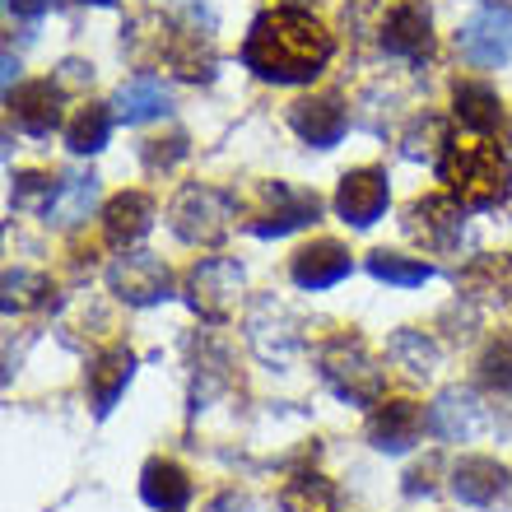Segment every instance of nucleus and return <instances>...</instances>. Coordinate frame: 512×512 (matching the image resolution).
<instances>
[{
  "mask_svg": "<svg viewBox=\"0 0 512 512\" xmlns=\"http://www.w3.org/2000/svg\"><path fill=\"white\" fill-rule=\"evenodd\" d=\"M135 378V354L126 345H112V350L94 354L89 368H84V391H89V405H94V419H108L112 405L126 396Z\"/></svg>",
  "mask_w": 512,
  "mask_h": 512,
  "instance_id": "obj_13",
  "label": "nucleus"
},
{
  "mask_svg": "<svg viewBox=\"0 0 512 512\" xmlns=\"http://www.w3.org/2000/svg\"><path fill=\"white\" fill-rule=\"evenodd\" d=\"M447 145H452V135H447V122L438 112H419L401 135V154L410 163H443Z\"/></svg>",
  "mask_w": 512,
  "mask_h": 512,
  "instance_id": "obj_28",
  "label": "nucleus"
},
{
  "mask_svg": "<svg viewBox=\"0 0 512 512\" xmlns=\"http://www.w3.org/2000/svg\"><path fill=\"white\" fill-rule=\"evenodd\" d=\"M457 289H461V303H480V308L508 303L512 298V256H475L471 266H461Z\"/></svg>",
  "mask_w": 512,
  "mask_h": 512,
  "instance_id": "obj_21",
  "label": "nucleus"
},
{
  "mask_svg": "<svg viewBox=\"0 0 512 512\" xmlns=\"http://www.w3.org/2000/svg\"><path fill=\"white\" fill-rule=\"evenodd\" d=\"M168 66L182 75V80H210L215 75V52H210V33H187V28H173L168 38Z\"/></svg>",
  "mask_w": 512,
  "mask_h": 512,
  "instance_id": "obj_27",
  "label": "nucleus"
},
{
  "mask_svg": "<svg viewBox=\"0 0 512 512\" xmlns=\"http://www.w3.org/2000/svg\"><path fill=\"white\" fill-rule=\"evenodd\" d=\"M424 424H429V415H424L419 401H382L368 415V443L387 452V457H396V452H410L419 443Z\"/></svg>",
  "mask_w": 512,
  "mask_h": 512,
  "instance_id": "obj_14",
  "label": "nucleus"
},
{
  "mask_svg": "<svg viewBox=\"0 0 512 512\" xmlns=\"http://www.w3.org/2000/svg\"><path fill=\"white\" fill-rule=\"evenodd\" d=\"M317 368H322V382L336 391L340 401H350V405H382L387 378H382L378 359H373L359 340H331V345H322Z\"/></svg>",
  "mask_w": 512,
  "mask_h": 512,
  "instance_id": "obj_3",
  "label": "nucleus"
},
{
  "mask_svg": "<svg viewBox=\"0 0 512 512\" xmlns=\"http://www.w3.org/2000/svg\"><path fill=\"white\" fill-rule=\"evenodd\" d=\"M429 429L443 443H466V438L485 429V405H480V396L471 387H447L429 405Z\"/></svg>",
  "mask_w": 512,
  "mask_h": 512,
  "instance_id": "obj_16",
  "label": "nucleus"
},
{
  "mask_svg": "<svg viewBox=\"0 0 512 512\" xmlns=\"http://www.w3.org/2000/svg\"><path fill=\"white\" fill-rule=\"evenodd\" d=\"M350 270H354L350 247H340L336 238H317V243H308L289 261V275H294L298 289H331V284H340Z\"/></svg>",
  "mask_w": 512,
  "mask_h": 512,
  "instance_id": "obj_18",
  "label": "nucleus"
},
{
  "mask_svg": "<svg viewBox=\"0 0 512 512\" xmlns=\"http://www.w3.org/2000/svg\"><path fill=\"white\" fill-rule=\"evenodd\" d=\"M5 103H10V112H14V126L28 135H38V140L61 126V84L56 80L19 84L14 94H5Z\"/></svg>",
  "mask_w": 512,
  "mask_h": 512,
  "instance_id": "obj_17",
  "label": "nucleus"
},
{
  "mask_svg": "<svg viewBox=\"0 0 512 512\" xmlns=\"http://www.w3.org/2000/svg\"><path fill=\"white\" fill-rule=\"evenodd\" d=\"M108 289L131 308H154L163 298H173V270L154 252H122L108 266Z\"/></svg>",
  "mask_w": 512,
  "mask_h": 512,
  "instance_id": "obj_6",
  "label": "nucleus"
},
{
  "mask_svg": "<svg viewBox=\"0 0 512 512\" xmlns=\"http://www.w3.org/2000/svg\"><path fill=\"white\" fill-rule=\"evenodd\" d=\"M5 5H10V14H19V19H42L56 0H5Z\"/></svg>",
  "mask_w": 512,
  "mask_h": 512,
  "instance_id": "obj_36",
  "label": "nucleus"
},
{
  "mask_svg": "<svg viewBox=\"0 0 512 512\" xmlns=\"http://www.w3.org/2000/svg\"><path fill=\"white\" fill-rule=\"evenodd\" d=\"M480 382L485 387L512 391V336L489 340V350L480 354Z\"/></svg>",
  "mask_w": 512,
  "mask_h": 512,
  "instance_id": "obj_34",
  "label": "nucleus"
},
{
  "mask_svg": "<svg viewBox=\"0 0 512 512\" xmlns=\"http://www.w3.org/2000/svg\"><path fill=\"white\" fill-rule=\"evenodd\" d=\"M391 205V187L382 168H354V173L340 177L336 187V215L350 224V229H373Z\"/></svg>",
  "mask_w": 512,
  "mask_h": 512,
  "instance_id": "obj_10",
  "label": "nucleus"
},
{
  "mask_svg": "<svg viewBox=\"0 0 512 512\" xmlns=\"http://www.w3.org/2000/svg\"><path fill=\"white\" fill-rule=\"evenodd\" d=\"M336 52V38L326 33L308 10L275 5L256 14L243 38V66L266 84H312Z\"/></svg>",
  "mask_w": 512,
  "mask_h": 512,
  "instance_id": "obj_1",
  "label": "nucleus"
},
{
  "mask_svg": "<svg viewBox=\"0 0 512 512\" xmlns=\"http://www.w3.org/2000/svg\"><path fill=\"white\" fill-rule=\"evenodd\" d=\"M405 233L419 238L429 252H452L466 233V215H461L457 201L447 196H429V201H415L405 210Z\"/></svg>",
  "mask_w": 512,
  "mask_h": 512,
  "instance_id": "obj_12",
  "label": "nucleus"
},
{
  "mask_svg": "<svg viewBox=\"0 0 512 512\" xmlns=\"http://www.w3.org/2000/svg\"><path fill=\"white\" fill-rule=\"evenodd\" d=\"M140 499L154 512H182L191 503V475L168 457L145 461V471H140Z\"/></svg>",
  "mask_w": 512,
  "mask_h": 512,
  "instance_id": "obj_22",
  "label": "nucleus"
},
{
  "mask_svg": "<svg viewBox=\"0 0 512 512\" xmlns=\"http://www.w3.org/2000/svg\"><path fill=\"white\" fill-rule=\"evenodd\" d=\"M187 154V135H173V140H149V149H145V159H149V168H168L173 159H182Z\"/></svg>",
  "mask_w": 512,
  "mask_h": 512,
  "instance_id": "obj_35",
  "label": "nucleus"
},
{
  "mask_svg": "<svg viewBox=\"0 0 512 512\" xmlns=\"http://www.w3.org/2000/svg\"><path fill=\"white\" fill-rule=\"evenodd\" d=\"M368 275L382 284H396V289H415V284L433 280V266L419 261V256H401V252H368Z\"/></svg>",
  "mask_w": 512,
  "mask_h": 512,
  "instance_id": "obj_30",
  "label": "nucleus"
},
{
  "mask_svg": "<svg viewBox=\"0 0 512 512\" xmlns=\"http://www.w3.org/2000/svg\"><path fill=\"white\" fill-rule=\"evenodd\" d=\"M289 126H294V135L303 145L331 149V145H340L350 117H345V103L336 94H317V98H298L294 108H289Z\"/></svg>",
  "mask_w": 512,
  "mask_h": 512,
  "instance_id": "obj_15",
  "label": "nucleus"
},
{
  "mask_svg": "<svg viewBox=\"0 0 512 512\" xmlns=\"http://www.w3.org/2000/svg\"><path fill=\"white\" fill-rule=\"evenodd\" d=\"M168 89H163V80H154V75H135V80H122V89L112 94V108H117V117H122L126 126H140V122H154V117H163L168 112Z\"/></svg>",
  "mask_w": 512,
  "mask_h": 512,
  "instance_id": "obj_24",
  "label": "nucleus"
},
{
  "mask_svg": "<svg viewBox=\"0 0 512 512\" xmlns=\"http://www.w3.org/2000/svg\"><path fill=\"white\" fill-rule=\"evenodd\" d=\"M438 177L447 182V196L461 210H499L512 196V163L499 145L480 140H452L438 163Z\"/></svg>",
  "mask_w": 512,
  "mask_h": 512,
  "instance_id": "obj_2",
  "label": "nucleus"
},
{
  "mask_svg": "<svg viewBox=\"0 0 512 512\" xmlns=\"http://www.w3.org/2000/svg\"><path fill=\"white\" fill-rule=\"evenodd\" d=\"M229 219H233V196H224L219 187H201V182L182 187L177 201L168 205V224L191 247H215L229 233Z\"/></svg>",
  "mask_w": 512,
  "mask_h": 512,
  "instance_id": "obj_4",
  "label": "nucleus"
},
{
  "mask_svg": "<svg viewBox=\"0 0 512 512\" xmlns=\"http://www.w3.org/2000/svg\"><path fill=\"white\" fill-rule=\"evenodd\" d=\"M261 196H266V210L247 224L256 238H284V233L303 229V224H312V219L322 215V196H317V191H298V187H284V182H266Z\"/></svg>",
  "mask_w": 512,
  "mask_h": 512,
  "instance_id": "obj_9",
  "label": "nucleus"
},
{
  "mask_svg": "<svg viewBox=\"0 0 512 512\" xmlns=\"http://www.w3.org/2000/svg\"><path fill=\"white\" fill-rule=\"evenodd\" d=\"M210 512H252V499H243V494H219V499L210 503Z\"/></svg>",
  "mask_w": 512,
  "mask_h": 512,
  "instance_id": "obj_38",
  "label": "nucleus"
},
{
  "mask_svg": "<svg viewBox=\"0 0 512 512\" xmlns=\"http://www.w3.org/2000/svg\"><path fill=\"white\" fill-rule=\"evenodd\" d=\"M280 508L284 512H336L340 508V494H336V485H331L326 475L298 471L294 480H284Z\"/></svg>",
  "mask_w": 512,
  "mask_h": 512,
  "instance_id": "obj_29",
  "label": "nucleus"
},
{
  "mask_svg": "<svg viewBox=\"0 0 512 512\" xmlns=\"http://www.w3.org/2000/svg\"><path fill=\"white\" fill-rule=\"evenodd\" d=\"M149 229H154V201H149L145 191H122V196H112L103 205V238L112 247L131 252Z\"/></svg>",
  "mask_w": 512,
  "mask_h": 512,
  "instance_id": "obj_20",
  "label": "nucleus"
},
{
  "mask_svg": "<svg viewBox=\"0 0 512 512\" xmlns=\"http://www.w3.org/2000/svg\"><path fill=\"white\" fill-rule=\"evenodd\" d=\"M457 47L461 56L480 70H494V66H508L512 61V10L508 5H485L475 10L457 33Z\"/></svg>",
  "mask_w": 512,
  "mask_h": 512,
  "instance_id": "obj_7",
  "label": "nucleus"
},
{
  "mask_svg": "<svg viewBox=\"0 0 512 512\" xmlns=\"http://www.w3.org/2000/svg\"><path fill=\"white\" fill-rule=\"evenodd\" d=\"M94 80V66H84V61H61V84H84Z\"/></svg>",
  "mask_w": 512,
  "mask_h": 512,
  "instance_id": "obj_37",
  "label": "nucleus"
},
{
  "mask_svg": "<svg viewBox=\"0 0 512 512\" xmlns=\"http://www.w3.org/2000/svg\"><path fill=\"white\" fill-rule=\"evenodd\" d=\"M387 354L396 364L410 373V378H433L438 364H443V350H438V340L415 331V326H401V331H391L387 340Z\"/></svg>",
  "mask_w": 512,
  "mask_h": 512,
  "instance_id": "obj_26",
  "label": "nucleus"
},
{
  "mask_svg": "<svg viewBox=\"0 0 512 512\" xmlns=\"http://www.w3.org/2000/svg\"><path fill=\"white\" fill-rule=\"evenodd\" d=\"M52 201H56V182H52V173H19L14 177V187H10V205L14 210H52Z\"/></svg>",
  "mask_w": 512,
  "mask_h": 512,
  "instance_id": "obj_33",
  "label": "nucleus"
},
{
  "mask_svg": "<svg viewBox=\"0 0 512 512\" xmlns=\"http://www.w3.org/2000/svg\"><path fill=\"white\" fill-rule=\"evenodd\" d=\"M14 75H19V61L14 52H5V94H14Z\"/></svg>",
  "mask_w": 512,
  "mask_h": 512,
  "instance_id": "obj_39",
  "label": "nucleus"
},
{
  "mask_svg": "<svg viewBox=\"0 0 512 512\" xmlns=\"http://www.w3.org/2000/svg\"><path fill=\"white\" fill-rule=\"evenodd\" d=\"M243 284H247V275L238 261L210 256V261H201L187 275V308L196 317H205V322H224L233 312V303H238V294H243Z\"/></svg>",
  "mask_w": 512,
  "mask_h": 512,
  "instance_id": "obj_5",
  "label": "nucleus"
},
{
  "mask_svg": "<svg viewBox=\"0 0 512 512\" xmlns=\"http://www.w3.org/2000/svg\"><path fill=\"white\" fill-rule=\"evenodd\" d=\"M98 205V177L94 173H66L56 182V201L47 210V224L56 229H75L89 219V210Z\"/></svg>",
  "mask_w": 512,
  "mask_h": 512,
  "instance_id": "obj_25",
  "label": "nucleus"
},
{
  "mask_svg": "<svg viewBox=\"0 0 512 512\" xmlns=\"http://www.w3.org/2000/svg\"><path fill=\"white\" fill-rule=\"evenodd\" d=\"M508 145H512V126H508Z\"/></svg>",
  "mask_w": 512,
  "mask_h": 512,
  "instance_id": "obj_41",
  "label": "nucleus"
},
{
  "mask_svg": "<svg viewBox=\"0 0 512 512\" xmlns=\"http://www.w3.org/2000/svg\"><path fill=\"white\" fill-rule=\"evenodd\" d=\"M42 298H47V275H38V270H24V266L5 270V312L42 308Z\"/></svg>",
  "mask_w": 512,
  "mask_h": 512,
  "instance_id": "obj_32",
  "label": "nucleus"
},
{
  "mask_svg": "<svg viewBox=\"0 0 512 512\" xmlns=\"http://www.w3.org/2000/svg\"><path fill=\"white\" fill-rule=\"evenodd\" d=\"M247 340L266 364H284L303 345V326L280 298H256L252 312H247Z\"/></svg>",
  "mask_w": 512,
  "mask_h": 512,
  "instance_id": "obj_8",
  "label": "nucleus"
},
{
  "mask_svg": "<svg viewBox=\"0 0 512 512\" xmlns=\"http://www.w3.org/2000/svg\"><path fill=\"white\" fill-rule=\"evenodd\" d=\"M80 5H117V0H80Z\"/></svg>",
  "mask_w": 512,
  "mask_h": 512,
  "instance_id": "obj_40",
  "label": "nucleus"
},
{
  "mask_svg": "<svg viewBox=\"0 0 512 512\" xmlns=\"http://www.w3.org/2000/svg\"><path fill=\"white\" fill-rule=\"evenodd\" d=\"M108 135H112V112L103 103H89V108H80L70 117L66 145H70V154H98V149L108 145Z\"/></svg>",
  "mask_w": 512,
  "mask_h": 512,
  "instance_id": "obj_31",
  "label": "nucleus"
},
{
  "mask_svg": "<svg viewBox=\"0 0 512 512\" xmlns=\"http://www.w3.org/2000/svg\"><path fill=\"white\" fill-rule=\"evenodd\" d=\"M382 52L387 56H401V61H410V66H419V61H429L433 56V19L429 10L419 5V0H401L396 10L382 19Z\"/></svg>",
  "mask_w": 512,
  "mask_h": 512,
  "instance_id": "obj_11",
  "label": "nucleus"
},
{
  "mask_svg": "<svg viewBox=\"0 0 512 512\" xmlns=\"http://www.w3.org/2000/svg\"><path fill=\"white\" fill-rule=\"evenodd\" d=\"M452 112H457V122L475 135L499 131V122H503L499 89H489V84H480V80H461L457 89H452Z\"/></svg>",
  "mask_w": 512,
  "mask_h": 512,
  "instance_id": "obj_23",
  "label": "nucleus"
},
{
  "mask_svg": "<svg viewBox=\"0 0 512 512\" xmlns=\"http://www.w3.org/2000/svg\"><path fill=\"white\" fill-rule=\"evenodd\" d=\"M512 475L503 461L494 457H461L452 466V494L461 503H471V508H489V503H499L508 494Z\"/></svg>",
  "mask_w": 512,
  "mask_h": 512,
  "instance_id": "obj_19",
  "label": "nucleus"
}]
</instances>
